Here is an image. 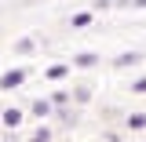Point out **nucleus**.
I'll return each mask as SVG.
<instances>
[{"label":"nucleus","instance_id":"7","mask_svg":"<svg viewBox=\"0 0 146 142\" xmlns=\"http://www.w3.org/2000/svg\"><path fill=\"white\" fill-rule=\"evenodd\" d=\"M95 62H99V55H91V51H84V55H77V58H73V66H80V69H91Z\"/></svg>","mask_w":146,"mask_h":142},{"label":"nucleus","instance_id":"9","mask_svg":"<svg viewBox=\"0 0 146 142\" xmlns=\"http://www.w3.org/2000/svg\"><path fill=\"white\" fill-rule=\"evenodd\" d=\"M66 73H70V66H48V69H44V77H48V80H62Z\"/></svg>","mask_w":146,"mask_h":142},{"label":"nucleus","instance_id":"5","mask_svg":"<svg viewBox=\"0 0 146 142\" xmlns=\"http://www.w3.org/2000/svg\"><path fill=\"white\" fill-rule=\"evenodd\" d=\"M15 51L18 55H33L36 51V40H33V36H18V40H15Z\"/></svg>","mask_w":146,"mask_h":142},{"label":"nucleus","instance_id":"12","mask_svg":"<svg viewBox=\"0 0 146 142\" xmlns=\"http://www.w3.org/2000/svg\"><path fill=\"white\" fill-rule=\"evenodd\" d=\"M51 102H55V106H70V95H66V91H55Z\"/></svg>","mask_w":146,"mask_h":142},{"label":"nucleus","instance_id":"4","mask_svg":"<svg viewBox=\"0 0 146 142\" xmlns=\"http://www.w3.org/2000/svg\"><path fill=\"white\" fill-rule=\"evenodd\" d=\"M139 62H143V51H128V55H117V58H113L117 69H124V66H139Z\"/></svg>","mask_w":146,"mask_h":142},{"label":"nucleus","instance_id":"10","mask_svg":"<svg viewBox=\"0 0 146 142\" xmlns=\"http://www.w3.org/2000/svg\"><path fill=\"white\" fill-rule=\"evenodd\" d=\"M29 142H51V127L44 124V127H36L33 135H29Z\"/></svg>","mask_w":146,"mask_h":142},{"label":"nucleus","instance_id":"2","mask_svg":"<svg viewBox=\"0 0 146 142\" xmlns=\"http://www.w3.org/2000/svg\"><path fill=\"white\" fill-rule=\"evenodd\" d=\"M55 113V102L51 98H36L33 106H29V117H36V120H44V117H51Z\"/></svg>","mask_w":146,"mask_h":142},{"label":"nucleus","instance_id":"8","mask_svg":"<svg viewBox=\"0 0 146 142\" xmlns=\"http://www.w3.org/2000/svg\"><path fill=\"white\" fill-rule=\"evenodd\" d=\"M124 124L131 127V131H139V127H146V113H128V117H124Z\"/></svg>","mask_w":146,"mask_h":142},{"label":"nucleus","instance_id":"3","mask_svg":"<svg viewBox=\"0 0 146 142\" xmlns=\"http://www.w3.org/2000/svg\"><path fill=\"white\" fill-rule=\"evenodd\" d=\"M22 120H26V113H22V109H4V113H0V124L11 127V131H18V124H22Z\"/></svg>","mask_w":146,"mask_h":142},{"label":"nucleus","instance_id":"11","mask_svg":"<svg viewBox=\"0 0 146 142\" xmlns=\"http://www.w3.org/2000/svg\"><path fill=\"white\" fill-rule=\"evenodd\" d=\"M88 98H91V88H77L73 91V102H88Z\"/></svg>","mask_w":146,"mask_h":142},{"label":"nucleus","instance_id":"1","mask_svg":"<svg viewBox=\"0 0 146 142\" xmlns=\"http://www.w3.org/2000/svg\"><path fill=\"white\" fill-rule=\"evenodd\" d=\"M26 84V69H7L4 77H0V91H15Z\"/></svg>","mask_w":146,"mask_h":142},{"label":"nucleus","instance_id":"13","mask_svg":"<svg viewBox=\"0 0 146 142\" xmlns=\"http://www.w3.org/2000/svg\"><path fill=\"white\" fill-rule=\"evenodd\" d=\"M131 91H135V95H146V77H139V80L131 84Z\"/></svg>","mask_w":146,"mask_h":142},{"label":"nucleus","instance_id":"6","mask_svg":"<svg viewBox=\"0 0 146 142\" xmlns=\"http://www.w3.org/2000/svg\"><path fill=\"white\" fill-rule=\"evenodd\" d=\"M70 26H73V29H88V26H91V11H77V15L70 18Z\"/></svg>","mask_w":146,"mask_h":142},{"label":"nucleus","instance_id":"14","mask_svg":"<svg viewBox=\"0 0 146 142\" xmlns=\"http://www.w3.org/2000/svg\"><path fill=\"white\" fill-rule=\"evenodd\" d=\"M131 7H146V0H131Z\"/></svg>","mask_w":146,"mask_h":142}]
</instances>
